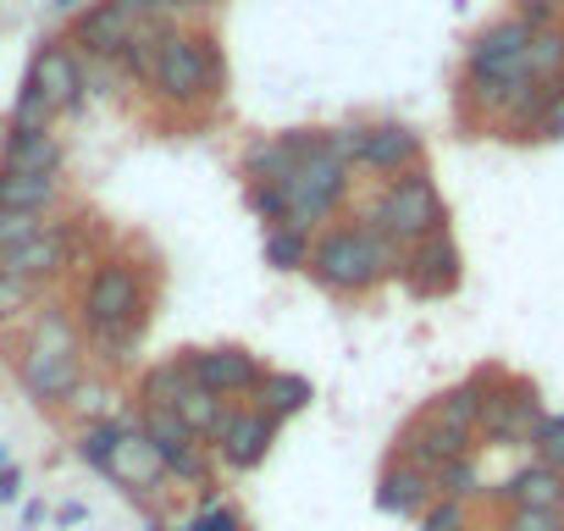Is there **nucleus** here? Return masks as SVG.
<instances>
[{
  "label": "nucleus",
  "instance_id": "nucleus-11",
  "mask_svg": "<svg viewBox=\"0 0 564 531\" xmlns=\"http://www.w3.org/2000/svg\"><path fill=\"white\" fill-rule=\"evenodd\" d=\"M459 272H465V260H459V243L448 238V227L404 249V283H410V294H421V300L454 294V289H459Z\"/></svg>",
  "mask_w": 564,
  "mask_h": 531
},
{
  "label": "nucleus",
  "instance_id": "nucleus-28",
  "mask_svg": "<svg viewBox=\"0 0 564 531\" xmlns=\"http://www.w3.org/2000/svg\"><path fill=\"white\" fill-rule=\"evenodd\" d=\"M133 426L155 443V454H161V459H177L183 448H194V443H199V437L177 421V410H139V421H133Z\"/></svg>",
  "mask_w": 564,
  "mask_h": 531
},
{
  "label": "nucleus",
  "instance_id": "nucleus-21",
  "mask_svg": "<svg viewBox=\"0 0 564 531\" xmlns=\"http://www.w3.org/2000/svg\"><path fill=\"white\" fill-rule=\"evenodd\" d=\"M249 404H254V410H265V415L282 426V421H294V415H305V410L316 404V382H311V377H300V371H260V382H254Z\"/></svg>",
  "mask_w": 564,
  "mask_h": 531
},
{
  "label": "nucleus",
  "instance_id": "nucleus-9",
  "mask_svg": "<svg viewBox=\"0 0 564 531\" xmlns=\"http://www.w3.org/2000/svg\"><path fill=\"white\" fill-rule=\"evenodd\" d=\"M459 454H476V437H465V432H454V426H443L437 415H410L404 426H399V437H393V459H404V465H415V470H426V476H437L448 459H459Z\"/></svg>",
  "mask_w": 564,
  "mask_h": 531
},
{
  "label": "nucleus",
  "instance_id": "nucleus-42",
  "mask_svg": "<svg viewBox=\"0 0 564 531\" xmlns=\"http://www.w3.org/2000/svg\"><path fill=\"white\" fill-rule=\"evenodd\" d=\"M67 404H73V410H78V415H89V421H100V410H106V388H100V382H89V377H84V382H78V388H73V393H67Z\"/></svg>",
  "mask_w": 564,
  "mask_h": 531
},
{
  "label": "nucleus",
  "instance_id": "nucleus-6",
  "mask_svg": "<svg viewBox=\"0 0 564 531\" xmlns=\"http://www.w3.org/2000/svg\"><path fill=\"white\" fill-rule=\"evenodd\" d=\"M282 188H289V216H282V227L311 232V227H322V221L338 210V199L349 194V161H338V155H311Z\"/></svg>",
  "mask_w": 564,
  "mask_h": 531
},
{
  "label": "nucleus",
  "instance_id": "nucleus-33",
  "mask_svg": "<svg viewBox=\"0 0 564 531\" xmlns=\"http://www.w3.org/2000/svg\"><path fill=\"white\" fill-rule=\"evenodd\" d=\"M29 349H84L78 338V322L67 311H40L34 333H29Z\"/></svg>",
  "mask_w": 564,
  "mask_h": 531
},
{
  "label": "nucleus",
  "instance_id": "nucleus-2",
  "mask_svg": "<svg viewBox=\"0 0 564 531\" xmlns=\"http://www.w3.org/2000/svg\"><path fill=\"white\" fill-rule=\"evenodd\" d=\"M481 382H487V399H481L476 437H487L492 448H531V437L547 415L536 388L520 382V377H498V371H481Z\"/></svg>",
  "mask_w": 564,
  "mask_h": 531
},
{
  "label": "nucleus",
  "instance_id": "nucleus-37",
  "mask_svg": "<svg viewBox=\"0 0 564 531\" xmlns=\"http://www.w3.org/2000/svg\"><path fill=\"white\" fill-rule=\"evenodd\" d=\"M498 531H564V509H503Z\"/></svg>",
  "mask_w": 564,
  "mask_h": 531
},
{
  "label": "nucleus",
  "instance_id": "nucleus-10",
  "mask_svg": "<svg viewBox=\"0 0 564 531\" xmlns=\"http://www.w3.org/2000/svg\"><path fill=\"white\" fill-rule=\"evenodd\" d=\"M183 371H188V382H199V388H210L221 399H243V393H254L265 366L249 349H238V344H210V349H188Z\"/></svg>",
  "mask_w": 564,
  "mask_h": 531
},
{
  "label": "nucleus",
  "instance_id": "nucleus-17",
  "mask_svg": "<svg viewBox=\"0 0 564 531\" xmlns=\"http://www.w3.org/2000/svg\"><path fill=\"white\" fill-rule=\"evenodd\" d=\"M360 166H371L382 177L415 172L421 166V133L410 122H371L366 139H360Z\"/></svg>",
  "mask_w": 564,
  "mask_h": 531
},
{
  "label": "nucleus",
  "instance_id": "nucleus-45",
  "mask_svg": "<svg viewBox=\"0 0 564 531\" xmlns=\"http://www.w3.org/2000/svg\"><path fill=\"white\" fill-rule=\"evenodd\" d=\"M45 514H51V509H45V503H29V509H23V531H34V525H40V520H45Z\"/></svg>",
  "mask_w": 564,
  "mask_h": 531
},
{
  "label": "nucleus",
  "instance_id": "nucleus-13",
  "mask_svg": "<svg viewBox=\"0 0 564 531\" xmlns=\"http://www.w3.org/2000/svg\"><path fill=\"white\" fill-rule=\"evenodd\" d=\"M18 377L34 404H67V393L84 382V349H23Z\"/></svg>",
  "mask_w": 564,
  "mask_h": 531
},
{
  "label": "nucleus",
  "instance_id": "nucleus-4",
  "mask_svg": "<svg viewBox=\"0 0 564 531\" xmlns=\"http://www.w3.org/2000/svg\"><path fill=\"white\" fill-rule=\"evenodd\" d=\"M133 322H144L139 278H133L128 260H106L100 272L89 278V289H84V333H89V344H106V338H117Z\"/></svg>",
  "mask_w": 564,
  "mask_h": 531
},
{
  "label": "nucleus",
  "instance_id": "nucleus-27",
  "mask_svg": "<svg viewBox=\"0 0 564 531\" xmlns=\"http://www.w3.org/2000/svg\"><path fill=\"white\" fill-rule=\"evenodd\" d=\"M188 393V371L183 360H161L139 377V410H172L177 399Z\"/></svg>",
  "mask_w": 564,
  "mask_h": 531
},
{
  "label": "nucleus",
  "instance_id": "nucleus-44",
  "mask_svg": "<svg viewBox=\"0 0 564 531\" xmlns=\"http://www.w3.org/2000/svg\"><path fill=\"white\" fill-rule=\"evenodd\" d=\"M84 514H89L84 503H62V509H56V525H84Z\"/></svg>",
  "mask_w": 564,
  "mask_h": 531
},
{
  "label": "nucleus",
  "instance_id": "nucleus-48",
  "mask_svg": "<svg viewBox=\"0 0 564 531\" xmlns=\"http://www.w3.org/2000/svg\"><path fill=\"white\" fill-rule=\"evenodd\" d=\"M0 465H7V443H0Z\"/></svg>",
  "mask_w": 564,
  "mask_h": 531
},
{
  "label": "nucleus",
  "instance_id": "nucleus-19",
  "mask_svg": "<svg viewBox=\"0 0 564 531\" xmlns=\"http://www.w3.org/2000/svg\"><path fill=\"white\" fill-rule=\"evenodd\" d=\"M133 29H139V18L122 7V0H95V7L78 18V45L89 56H122Z\"/></svg>",
  "mask_w": 564,
  "mask_h": 531
},
{
  "label": "nucleus",
  "instance_id": "nucleus-12",
  "mask_svg": "<svg viewBox=\"0 0 564 531\" xmlns=\"http://www.w3.org/2000/svg\"><path fill=\"white\" fill-rule=\"evenodd\" d=\"M311 155H327L322 150V133H265L254 144H243L238 166L249 183H289Z\"/></svg>",
  "mask_w": 564,
  "mask_h": 531
},
{
  "label": "nucleus",
  "instance_id": "nucleus-36",
  "mask_svg": "<svg viewBox=\"0 0 564 531\" xmlns=\"http://www.w3.org/2000/svg\"><path fill=\"white\" fill-rule=\"evenodd\" d=\"M183 531H249V520L232 509V503H199V514H188L183 520Z\"/></svg>",
  "mask_w": 564,
  "mask_h": 531
},
{
  "label": "nucleus",
  "instance_id": "nucleus-35",
  "mask_svg": "<svg viewBox=\"0 0 564 531\" xmlns=\"http://www.w3.org/2000/svg\"><path fill=\"white\" fill-rule=\"evenodd\" d=\"M249 210L265 227H282V216H289V188L282 183H249Z\"/></svg>",
  "mask_w": 564,
  "mask_h": 531
},
{
  "label": "nucleus",
  "instance_id": "nucleus-8",
  "mask_svg": "<svg viewBox=\"0 0 564 531\" xmlns=\"http://www.w3.org/2000/svg\"><path fill=\"white\" fill-rule=\"evenodd\" d=\"M271 443H276V421H271L265 410H254V404H232V410H227V421H221V426H216V437H210V454H216L227 470L249 476V470H260V465H265Z\"/></svg>",
  "mask_w": 564,
  "mask_h": 531
},
{
  "label": "nucleus",
  "instance_id": "nucleus-34",
  "mask_svg": "<svg viewBox=\"0 0 564 531\" xmlns=\"http://www.w3.org/2000/svg\"><path fill=\"white\" fill-rule=\"evenodd\" d=\"M531 459H542V465L564 470V410L542 415V426H536V437H531Z\"/></svg>",
  "mask_w": 564,
  "mask_h": 531
},
{
  "label": "nucleus",
  "instance_id": "nucleus-7",
  "mask_svg": "<svg viewBox=\"0 0 564 531\" xmlns=\"http://www.w3.org/2000/svg\"><path fill=\"white\" fill-rule=\"evenodd\" d=\"M525 40H531L525 18H503V23L481 29L465 51V84H520L525 78Z\"/></svg>",
  "mask_w": 564,
  "mask_h": 531
},
{
  "label": "nucleus",
  "instance_id": "nucleus-14",
  "mask_svg": "<svg viewBox=\"0 0 564 531\" xmlns=\"http://www.w3.org/2000/svg\"><path fill=\"white\" fill-rule=\"evenodd\" d=\"M106 476H111L128 498H139V503H150V498L172 481V476H166V459L155 454V443H150L139 426H128V437L117 443V454H111Z\"/></svg>",
  "mask_w": 564,
  "mask_h": 531
},
{
  "label": "nucleus",
  "instance_id": "nucleus-40",
  "mask_svg": "<svg viewBox=\"0 0 564 531\" xmlns=\"http://www.w3.org/2000/svg\"><path fill=\"white\" fill-rule=\"evenodd\" d=\"M421 531H470V509L459 498H437L426 514H421Z\"/></svg>",
  "mask_w": 564,
  "mask_h": 531
},
{
  "label": "nucleus",
  "instance_id": "nucleus-16",
  "mask_svg": "<svg viewBox=\"0 0 564 531\" xmlns=\"http://www.w3.org/2000/svg\"><path fill=\"white\" fill-rule=\"evenodd\" d=\"M437 503V481L404 459H388V470L377 476V509L393 520H421Z\"/></svg>",
  "mask_w": 564,
  "mask_h": 531
},
{
  "label": "nucleus",
  "instance_id": "nucleus-18",
  "mask_svg": "<svg viewBox=\"0 0 564 531\" xmlns=\"http://www.w3.org/2000/svg\"><path fill=\"white\" fill-rule=\"evenodd\" d=\"M492 498L503 509H564V470H553L542 459H525L520 470H509L492 487Z\"/></svg>",
  "mask_w": 564,
  "mask_h": 531
},
{
  "label": "nucleus",
  "instance_id": "nucleus-25",
  "mask_svg": "<svg viewBox=\"0 0 564 531\" xmlns=\"http://www.w3.org/2000/svg\"><path fill=\"white\" fill-rule=\"evenodd\" d=\"M525 78L531 84H564V23H547V29H531L525 40Z\"/></svg>",
  "mask_w": 564,
  "mask_h": 531
},
{
  "label": "nucleus",
  "instance_id": "nucleus-26",
  "mask_svg": "<svg viewBox=\"0 0 564 531\" xmlns=\"http://www.w3.org/2000/svg\"><path fill=\"white\" fill-rule=\"evenodd\" d=\"M177 410V421L199 437V443H210L216 437V426L227 421V410H232V399H221V393H210V388H199V382H188V393L172 404Z\"/></svg>",
  "mask_w": 564,
  "mask_h": 531
},
{
  "label": "nucleus",
  "instance_id": "nucleus-3",
  "mask_svg": "<svg viewBox=\"0 0 564 531\" xmlns=\"http://www.w3.org/2000/svg\"><path fill=\"white\" fill-rule=\"evenodd\" d=\"M216 84H221L216 45H210L205 34H183V29H172V34H166V45H161V56H155L150 89H155V95H166V100H177V106H188V100L210 95Z\"/></svg>",
  "mask_w": 564,
  "mask_h": 531
},
{
  "label": "nucleus",
  "instance_id": "nucleus-31",
  "mask_svg": "<svg viewBox=\"0 0 564 531\" xmlns=\"http://www.w3.org/2000/svg\"><path fill=\"white\" fill-rule=\"evenodd\" d=\"M432 481H437V498H459V503H470L476 492H487V481H481V470H476V454L448 459Z\"/></svg>",
  "mask_w": 564,
  "mask_h": 531
},
{
  "label": "nucleus",
  "instance_id": "nucleus-22",
  "mask_svg": "<svg viewBox=\"0 0 564 531\" xmlns=\"http://www.w3.org/2000/svg\"><path fill=\"white\" fill-rule=\"evenodd\" d=\"M481 399H487V382H481V377H470V382L443 388V393L426 404V415H437L443 426H454V432L476 437V426H481Z\"/></svg>",
  "mask_w": 564,
  "mask_h": 531
},
{
  "label": "nucleus",
  "instance_id": "nucleus-41",
  "mask_svg": "<svg viewBox=\"0 0 564 531\" xmlns=\"http://www.w3.org/2000/svg\"><path fill=\"white\" fill-rule=\"evenodd\" d=\"M34 294H40V283H23V278L0 272V322H18V316L34 305Z\"/></svg>",
  "mask_w": 564,
  "mask_h": 531
},
{
  "label": "nucleus",
  "instance_id": "nucleus-43",
  "mask_svg": "<svg viewBox=\"0 0 564 531\" xmlns=\"http://www.w3.org/2000/svg\"><path fill=\"white\" fill-rule=\"evenodd\" d=\"M23 498V465H0V503H18Z\"/></svg>",
  "mask_w": 564,
  "mask_h": 531
},
{
  "label": "nucleus",
  "instance_id": "nucleus-46",
  "mask_svg": "<svg viewBox=\"0 0 564 531\" xmlns=\"http://www.w3.org/2000/svg\"><path fill=\"white\" fill-rule=\"evenodd\" d=\"M51 7H56V12H78V7H84V0H51Z\"/></svg>",
  "mask_w": 564,
  "mask_h": 531
},
{
  "label": "nucleus",
  "instance_id": "nucleus-32",
  "mask_svg": "<svg viewBox=\"0 0 564 531\" xmlns=\"http://www.w3.org/2000/svg\"><path fill=\"white\" fill-rule=\"evenodd\" d=\"M51 117H56V106L45 100V89L29 78L23 89H18V106H12V133H45L51 128Z\"/></svg>",
  "mask_w": 564,
  "mask_h": 531
},
{
  "label": "nucleus",
  "instance_id": "nucleus-30",
  "mask_svg": "<svg viewBox=\"0 0 564 531\" xmlns=\"http://www.w3.org/2000/svg\"><path fill=\"white\" fill-rule=\"evenodd\" d=\"M265 266H271V272H305V266H311V232L265 227Z\"/></svg>",
  "mask_w": 564,
  "mask_h": 531
},
{
  "label": "nucleus",
  "instance_id": "nucleus-47",
  "mask_svg": "<svg viewBox=\"0 0 564 531\" xmlns=\"http://www.w3.org/2000/svg\"><path fill=\"white\" fill-rule=\"evenodd\" d=\"M150 531H183V525H161V520H150Z\"/></svg>",
  "mask_w": 564,
  "mask_h": 531
},
{
  "label": "nucleus",
  "instance_id": "nucleus-1",
  "mask_svg": "<svg viewBox=\"0 0 564 531\" xmlns=\"http://www.w3.org/2000/svg\"><path fill=\"white\" fill-rule=\"evenodd\" d=\"M360 221L382 227L388 238H399V243L410 249V243H421V238H432V232H443V227H448V205H443L437 183L415 166V172L388 177V183H382V194H377V205H371Z\"/></svg>",
  "mask_w": 564,
  "mask_h": 531
},
{
  "label": "nucleus",
  "instance_id": "nucleus-15",
  "mask_svg": "<svg viewBox=\"0 0 564 531\" xmlns=\"http://www.w3.org/2000/svg\"><path fill=\"white\" fill-rule=\"evenodd\" d=\"M67 238H73V227L45 216V227H40L34 238H23L18 249L0 254V272H7V278H23V283H45V278H56L62 266H67Z\"/></svg>",
  "mask_w": 564,
  "mask_h": 531
},
{
  "label": "nucleus",
  "instance_id": "nucleus-29",
  "mask_svg": "<svg viewBox=\"0 0 564 531\" xmlns=\"http://www.w3.org/2000/svg\"><path fill=\"white\" fill-rule=\"evenodd\" d=\"M122 437H128V421H106V415H100V421H84V432H78V459L106 476V465H111V454H117Z\"/></svg>",
  "mask_w": 564,
  "mask_h": 531
},
{
  "label": "nucleus",
  "instance_id": "nucleus-23",
  "mask_svg": "<svg viewBox=\"0 0 564 531\" xmlns=\"http://www.w3.org/2000/svg\"><path fill=\"white\" fill-rule=\"evenodd\" d=\"M0 172H45V177H56V172H62V144H56V133H51V128H45V133H12L7 150H0Z\"/></svg>",
  "mask_w": 564,
  "mask_h": 531
},
{
  "label": "nucleus",
  "instance_id": "nucleus-39",
  "mask_svg": "<svg viewBox=\"0 0 564 531\" xmlns=\"http://www.w3.org/2000/svg\"><path fill=\"white\" fill-rule=\"evenodd\" d=\"M525 139H564V84L547 89V100H542V111H536Z\"/></svg>",
  "mask_w": 564,
  "mask_h": 531
},
{
  "label": "nucleus",
  "instance_id": "nucleus-5",
  "mask_svg": "<svg viewBox=\"0 0 564 531\" xmlns=\"http://www.w3.org/2000/svg\"><path fill=\"white\" fill-rule=\"evenodd\" d=\"M305 272L327 289V294H366L377 283V266H371V243L366 227H333L311 243V266Z\"/></svg>",
  "mask_w": 564,
  "mask_h": 531
},
{
  "label": "nucleus",
  "instance_id": "nucleus-38",
  "mask_svg": "<svg viewBox=\"0 0 564 531\" xmlns=\"http://www.w3.org/2000/svg\"><path fill=\"white\" fill-rule=\"evenodd\" d=\"M40 227H45V216H34V210H7V205H0V254L18 249L23 238H34Z\"/></svg>",
  "mask_w": 564,
  "mask_h": 531
},
{
  "label": "nucleus",
  "instance_id": "nucleus-24",
  "mask_svg": "<svg viewBox=\"0 0 564 531\" xmlns=\"http://www.w3.org/2000/svg\"><path fill=\"white\" fill-rule=\"evenodd\" d=\"M56 194H62V183L45 177V172H0V205H7V210H34V216H45V210L56 205Z\"/></svg>",
  "mask_w": 564,
  "mask_h": 531
},
{
  "label": "nucleus",
  "instance_id": "nucleus-20",
  "mask_svg": "<svg viewBox=\"0 0 564 531\" xmlns=\"http://www.w3.org/2000/svg\"><path fill=\"white\" fill-rule=\"evenodd\" d=\"M40 89H45V100L56 106V111H73V106H84V62L67 51V45H45L40 56H34V73H29Z\"/></svg>",
  "mask_w": 564,
  "mask_h": 531
}]
</instances>
